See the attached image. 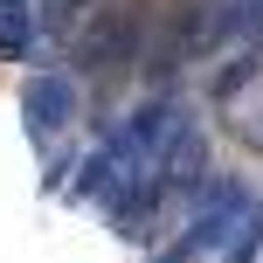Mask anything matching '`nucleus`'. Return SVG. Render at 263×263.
I'll return each instance as SVG.
<instances>
[{
	"label": "nucleus",
	"instance_id": "nucleus-1",
	"mask_svg": "<svg viewBox=\"0 0 263 263\" xmlns=\"http://www.w3.org/2000/svg\"><path fill=\"white\" fill-rule=\"evenodd\" d=\"M77 55H83V69H97V77L125 69L132 55H139V7H132V0H104L97 21L77 35Z\"/></svg>",
	"mask_w": 263,
	"mask_h": 263
},
{
	"label": "nucleus",
	"instance_id": "nucleus-2",
	"mask_svg": "<svg viewBox=\"0 0 263 263\" xmlns=\"http://www.w3.org/2000/svg\"><path fill=\"white\" fill-rule=\"evenodd\" d=\"M77 104H83V97H77V77H63V69L28 77V83H21V125H28V139L49 145L55 132L77 118Z\"/></svg>",
	"mask_w": 263,
	"mask_h": 263
},
{
	"label": "nucleus",
	"instance_id": "nucleus-3",
	"mask_svg": "<svg viewBox=\"0 0 263 263\" xmlns=\"http://www.w3.org/2000/svg\"><path fill=\"white\" fill-rule=\"evenodd\" d=\"M250 187H236V180H208L194 194V215H187V236L201 242V250H222L229 236H236V222H242V208H250Z\"/></svg>",
	"mask_w": 263,
	"mask_h": 263
},
{
	"label": "nucleus",
	"instance_id": "nucleus-4",
	"mask_svg": "<svg viewBox=\"0 0 263 263\" xmlns=\"http://www.w3.org/2000/svg\"><path fill=\"white\" fill-rule=\"evenodd\" d=\"M28 49H35V7L28 0H0V55L28 63Z\"/></svg>",
	"mask_w": 263,
	"mask_h": 263
},
{
	"label": "nucleus",
	"instance_id": "nucleus-5",
	"mask_svg": "<svg viewBox=\"0 0 263 263\" xmlns=\"http://www.w3.org/2000/svg\"><path fill=\"white\" fill-rule=\"evenodd\" d=\"M256 250H263V201H250V208H242L236 236L222 242V263H256Z\"/></svg>",
	"mask_w": 263,
	"mask_h": 263
},
{
	"label": "nucleus",
	"instance_id": "nucleus-6",
	"mask_svg": "<svg viewBox=\"0 0 263 263\" xmlns=\"http://www.w3.org/2000/svg\"><path fill=\"white\" fill-rule=\"evenodd\" d=\"M256 69H263V55H256V49H250V55H236V63H229V69H222V77H215V97H222V104H229V97H236V90H242V83H250V77H256Z\"/></svg>",
	"mask_w": 263,
	"mask_h": 263
},
{
	"label": "nucleus",
	"instance_id": "nucleus-7",
	"mask_svg": "<svg viewBox=\"0 0 263 263\" xmlns=\"http://www.w3.org/2000/svg\"><path fill=\"white\" fill-rule=\"evenodd\" d=\"M194 256H201V242H194V236H173V242H166V250H159L153 263H194Z\"/></svg>",
	"mask_w": 263,
	"mask_h": 263
},
{
	"label": "nucleus",
	"instance_id": "nucleus-8",
	"mask_svg": "<svg viewBox=\"0 0 263 263\" xmlns=\"http://www.w3.org/2000/svg\"><path fill=\"white\" fill-rule=\"evenodd\" d=\"M69 14H77V0H42V28H63Z\"/></svg>",
	"mask_w": 263,
	"mask_h": 263
}]
</instances>
